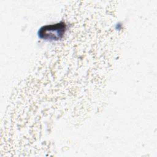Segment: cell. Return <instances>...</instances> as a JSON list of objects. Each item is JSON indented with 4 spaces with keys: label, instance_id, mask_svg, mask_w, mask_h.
Listing matches in <instances>:
<instances>
[{
    "label": "cell",
    "instance_id": "1",
    "mask_svg": "<svg viewBox=\"0 0 157 157\" xmlns=\"http://www.w3.org/2000/svg\"><path fill=\"white\" fill-rule=\"evenodd\" d=\"M66 30L64 23L43 26L39 31L40 38L45 40H58L62 37Z\"/></svg>",
    "mask_w": 157,
    "mask_h": 157
}]
</instances>
